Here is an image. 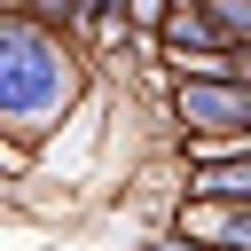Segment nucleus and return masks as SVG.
<instances>
[{
    "instance_id": "f257e3e1",
    "label": "nucleus",
    "mask_w": 251,
    "mask_h": 251,
    "mask_svg": "<svg viewBox=\"0 0 251 251\" xmlns=\"http://www.w3.org/2000/svg\"><path fill=\"white\" fill-rule=\"evenodd\" d=\"M71 102H78L71 39H55L24 8H0V133L8 141H39V133L63 126Z\"/></svg>"
},
{
    "instance_id": "f03ea898",
    "label": "nucleus",
    "mask_w": 251,
    "mask_h": 251,
    "mask_svg": "<svg viewBox=\"0 0 251 251\" xmlns=\"http://www.w3.org/2000/svg\"><path fill=\"white\" fill-rule=\"evenodd\" d=\"M173 126L188 133V157L196 149H220L251 126V86L235 78H173Z\"/></svg>"
},
{
    "instance_id": "7ed1b4c3",
    "label": "nucleus",
    "mask_w": 251,
    "mask_h": 251,
    "mask_svg": "<svg viewBox=\"0 0 251 251\" xmlns=\"http://www.w3.org/2000/svg\"><path fill=\"white\" fill-rule=\"evenodd\" d=\"M188 251H251V204H180Z\"/></svg>"
},
{
    "instance_id": "20e7f679",
    "label": "nucleus",
    "mask_w": 251,
    "mask_h": 251,
    "mask_svg": "<svg viewBox=\"0 0 251 251\" xmlns=\"http://www.w3.org/2000/svg\"><path fill=\"white\" fill-rule=\"evenodd\" d=\"M188 204H251V157H188Z\"/></svg>"
},
{
    "instance_id": "39448f33",
    "label": "nucleus",
    "mask_w": 251,
    "mask_h": 251,
    "mask_svg": "<svg viewBox=\"0 0 251 251\" xmlns=\"http://www.w3.org/2000/svg\"><path fill=\"white\" fill-rule=\"evenodd\" d=\"M8 8H24V16H31V24H47L55 39H71V31H78V0H8Z\"/></svg>"
},
{
    "instance_id": "423d86ee",
    "label": "nucleus",
    "mask_w": 251,
    "mask_h": 251,
    "mask_svg": "<svg viewBox=\"0 0 251 251\" xmlns=\"http://www.w3.org/2000/svg\"><path fill=\"white\" fill-rule=\"evenodd\" d=\"M16 165H24V141H8V133H0V173H16Z\"/></svg>"
},
{
    "instance_id": "0eeeda50",
    "label": "nucleus",
    "mask_w": 251,
    "mask_h": 251,
    "mask_svg": "<svg viewBox=\"0 0 251 251\" xmlns=\"http://www.w3.org/2000/svg\"><path fill=\"white\" fill-rule=\"evenodd\" d=\"M173 251H188V243H173Z\"/></svg>"
},
{
    "instance_id": "6e6552de",
    "label": "nucleus",
    "mask_w": 251,
    "mask_h": 251,
    "mask_svg": "<svg viewBox=\"0 0 251 251\" xmlns=\"http://www.w3.org/2000/svg\"><path fill=\"white\" fill-rule=\"evenodd\" d=\"M0 8H8V0H0Z\"/></svg>"
}]
</instances>
